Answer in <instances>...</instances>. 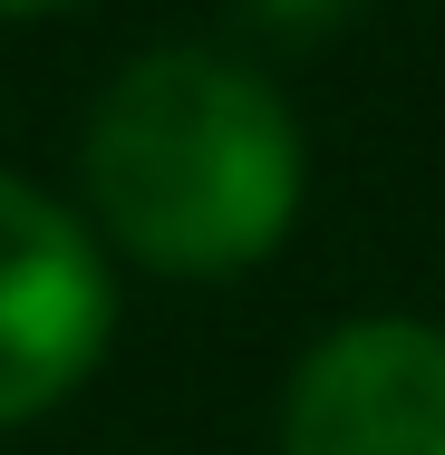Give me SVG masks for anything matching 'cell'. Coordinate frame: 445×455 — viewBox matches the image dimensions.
<instances>
[{
  "label": "cell",
  "mask_w": 445,
  "mask_h": 455,
  "mask_svg": "<svg viewBox=\"0 0 445 455\" xmlns=\"http://www.w3.org/2000/svg\"><path fill=\"white\" fill-rule=\"evenodd\" d=\"M116 330V291L88 223L39 184L0 175V427L59 407Z\"/></svg>",
  "instance_id": "2"
},
{
  "label": "cell",
  "mask_w": 445,
  "mask_h": 455,
  "mask_svg": "<svg viewBox=\"0 0 445 455\" xmlns=\"http://www.w3.org/2000/svg\"><path fill=\"white\" fill-rule=\"evenodd\" d=\"M29 10H68V0H0V20H29Z\"/></svg>",
  "instance_id": "5"
},
{
  "label": "cell",
  "mask_w": 445,
  "mask_h": 455,
  "mask_svg": "<svg viewBox=\"0 0 445 455\" xmlns=\"http://www.w3.org/2000/svg\"><path fill=\"white\" fill-rule=\"evenodd\" d=\"M88 204L146 272L233 281L300 213V126L252 68L146 49L88 116Z\"/></svg>",
  "instance_id": "1"
},
{
  "label": "cell",
  "mask_w": 445,
  "mask_h": 455,
  "mask_svg": "<svg viewBox=\"0 0 445 455\" xmlns=\"http://www.w3.org/2000/svg\"><path fill=\"white\" fill-rule=\"evenodd\" d=\"M252 20H271V29H330L339 10H358V0H242Z\"/></svg>",
  "instance_id": "4"
},
{
  "label": "cell",
  "mask_w": 445,
  "mask_h": 455,
  "mask_svg": "<svg viewBox=\"0 0 445 455\" xmlns=\"http://www.w3.org/2000/svg\"><path fill=\"white\" fill-rule=\"evenodd\" d=\"M281 455H445V330H330L281 397Z\"/></svg>",
  "instance_id": "3"
}]
</instances>
